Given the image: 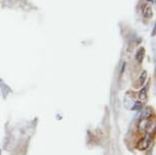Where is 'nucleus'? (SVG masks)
<instances>
[{
    "label": "nucleus",
    "instance_id": "obj_7",
    "mask_svg": "<svg viewBox=\"0 0 156 155\" xmlns=\"http://www.w3.org/2000/svg\"><path fill=\"white\" fill-rule=\"evenodd\" d=\"M142 109V102H135L133 105V110H141Z\"/></svg>",
    "mask_w": 156,
    "mask_h": 155
},
{
    "label": "nucleus",
    "instance_id": "obj_4",
    "mask_svg": "<svg viewBox=\"0 0 156 155\" xmlns=\"http://www.w3.org/2000/svg\"><path fill=\"white\" fill-rule=\"evenodd\" d=\"M150 114H151V110L149 108L144 109V110H142V112H141V114H140V120H147V118L150 116Z\"/></svg>",
    "mask_w": 156,
    "mask_h": 155
},
{
    "label": "nucleus",
    "instance_id": "obj_3",
    "mask_svg": "<svg viewBox=\"0 0 156 155\" xmlns=\"http://www.w3.org/2000/svg\"><path fill=\"white\" fill-rule=\"evenodd\" d=\"M147 91H148V85H146L145 87L143 88L140 91V94H139V98H140L142 101L147 99Z\"/></svg>",
    "mask_w": 156,
    "mask_h": 155
},
{
    "label": "nucleus",
    "instance_id": "obj_8",
    "mask_svg": "<svg viewBox=\"0 0 156 155\" xmlns=\"http://www.w3.org/2000/svg\"><path fill=\"white\" fill-rule=\"evenodd\" d=\"M146 1L149 2V3H153V4L155 3V0H146Z\"/></svg>",
    "mask_w": 156,
    "mask_h": 155
},
{
    "label": "nucleus",
    "instance_id": "obj_5",
    "mask_svg": "<svg viewBox=\"0 0 156 155\" xmlns=\"http://www.w3.org/2000/svg\"><path fill=\"white\" fill-rule=\"evenodd\" d=\"M146 79H147V71H144L143 73H141L140 79H139V85H140V86L144 85V83H145Z\"/></svg>",
    "mask_w": 156,
    "mask_h": 155
},
{
    "label": "nucleus",
    "instance_id": "obj_1",
    "mask_svg": "<svg viewBox=\"0 0 156 155\" xmlns=\"http://www.w3.org/2000/svg\"><path fill=\"white\" fill-rule=\"evenodd\" d=\"M142 14L145 18H150L152 16V9L150 5H144L142 9Z\"/></svg>",
    "mask_w": 156,
    "mask_h": 155
},
{
    "label": "nucleus",
    "instance_id": "obj_2",
    "mask_svg": "<svg viewBox=\"0 0 156 155\" xmlns=\"http://www.w3.org/2000/svg\"><path fill=\"white\" fill-rule=\"evenodd\" d=\"M144 53H145V49H144V48H140L138 51H137V53L135 55V58H136V60L138 61L139 63L142 62V60L144 58Z\"/></svg>",
    "mask_w": 156,
    "mask_h": 155
},
{
    "label": "nucleus",
    "instance_id": "obj_6",
    "mask_svg": "<svg viewBox=\"0 0 156 155\" xmlns=\"http://www.w3.org/2000/svg\"><path fill=\"white\" fill-rule=\"evenodd\" d=\"M141 143H143L144 145H142V146H140L139 148H140V149H147L148 146L150 145V139H149L148 137H146L145 139H144Z\"/></svg>",
    "mask_w": 156,
    "mask_h": 155
}]
</instances>
